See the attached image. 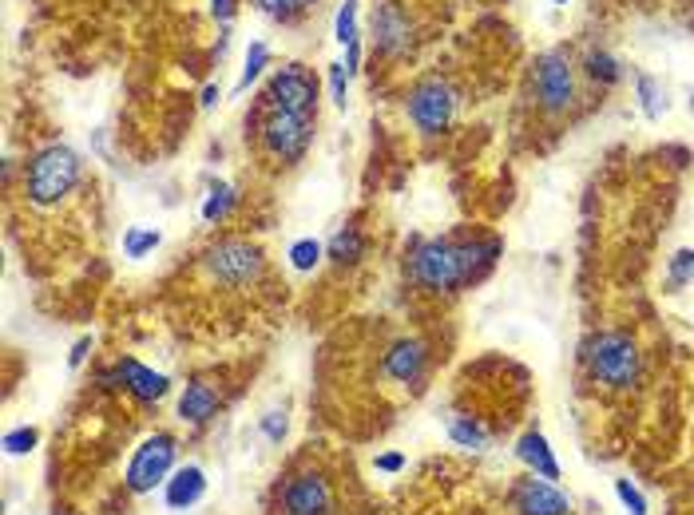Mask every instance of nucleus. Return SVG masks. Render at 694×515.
<instances>
[{
    "label": "nucleus",
    "mask_w": 694,
    "mask_h": 515,
    "mask_svg": "<svg viewBox=\"0 0 694 515\" xmlns=\"http://www.w3.org/2000/svg\"><path fill=\"white\" fill-rule=\"evenodd\" d=\"M4 452L8 456H28L36 444H40V428H32V424H20V428H8L4 432Z\"/></svg>",
    "instance_id": "24"
},
{
    "label": "nucleus",
    "mask_w": 694,
    "mask_h": 515,
    "mask_svg": "<svg viewBox=\"0 0 694 515\" xmlns=\"http://www.w3.org/2000/svg\"><path fill=\"white\" fill-rule=\"evenodd\" d=\"M381 377L401 389H421L429 377V349L417 337H401L381 353Z\"/></svg>",
    "instance_id": "13"
},
{
    "label": "nucleus",
    "mask_w": 694,
    "mask_h": 515,
    "mask_svg": "<svg viewBox=\"0 0 694 515\" xmlns=\"http://www.w3.org/2000/svg\"><path fill=\"white\" fill-rule=\"evenodd\" d=\"M258 143L270 159L294 167L314 143V115H290V111H266L258 119Z\"/></svg>",
    "instance_id": "5"
},
{
    "label": "nucleus",
    "mask_w": 694,
    "mask_h": 515,
    "mask_svg": "<svg viewBox=\"0 0 694 515\" xmlns=\"http://www.w3.org/2000/svg\"><path fill=\"white\" fill-rule=\"evenodd\" d=\"M496 258H500V238H472V242L433 238L409 254V274L429 294H457L461 286L484 278Z\"/></svg>",
    "instance_id": "1"
},
{
    "label": "nucleus",
    "mask_w": 694,
    "mask_h": 515,
    "mask_svg": "<svg viewBox=\"0 0 694 515\" xmlns=\"http://www.w3.org/2000/svg\"><path fill=\"white\" fill-rule=\"evenodd\" d=\"M691 107H694V96H691Z\"/></svg>",
    "instance_id": "39"
},
{
    "label": "nucleus",
    "mask_w": 694,
    "mask_h": 515,
    "mask_svg": "<svg viewBox=\"0 0 694 515\" xmlns=\"http://www.w3.org/2000/svg\"><path fill=\"white\" fill-rule=\"evenodd\" d=\"M234 203H238L234 187H227V183H211V191H207V199H203V222H211V226L223 222L234 210Z\"/></svg>",
    "instance_id": "21"
},
{
    "label": "nucleus",
    "mask_w": 694,
    "mask_h": 515,
    "mask_svg": "<svg viewBox=\"0 0 694 515\" xmlns=\"http://www.w3.org/2000/svg\"><path fill=\"white\" fill-rule=\"evenodd\" d=\"M694 282V250H679L671 258V270H667V286L679 290V286H691Z\"/></svg>",
    "instance_id": "25"
},
{
    "label": "nucleus",
    "mask_w": 694,
    "mask_h": 515,
    "mask_svg": "<svg viewBox=\"0 0 694 515\" xmlns=\"http://www.w3.org/2000/svg\"><path fill=\"white\" fill-rule=\"evenodd\" d=\"M219 409H223V389L211 381H191L179 393V420L191 428H207L219 416Z\"/></svg>",
    "instance_id": "14"
},
{
    "label": "nucleus",
    "mask_w": 694,
    "mask_h": 515,
    "mask_svg": "<svg viewBox=\"0 0 694 515\" xmlns=\"http://www.w3.org/2000/svg\"><path fill=\"white\" fill-rule=\"evenodd\" d=\"M639 100H643V111H647L651 119H659V111L667 107V103H659V84H655L651 76H639Z\"/></svg>",
    "instance_id": "31"
},
{
    "label": "nucleus",
    "mask_w": 694,
    "mask_h": 515,
    "mask_svg": "<svg viewBox=\"0 0 694 515\" xmlns=\"http://www.w3.org/2000/svg\"><path fill=\"white\" fill-rule=\"evenodd\" d=\"M409 119L421 135H441L449 123H453V111H457V92L445 84V80H421L413 92H409Z\"/></svg>",
    "instance_id": "8"
},
{
    "label": "nucleus",
    "mask_w": 694,
    "mask_h": 515,
    "mask_svg": "<svg viewBox=\"0 0 694 515\" xmlns=\"http://www.w3.org/2000/svg\"><path fill=\"white\" fill-rule=\"evenodd\" d=\"M179 440L171 432H151L139 440V448L131 452L127 468H123V488L127 496H151L155 488H163L171 480V472L179 468Z\"/></svg>",
    "instance_id": "4"
},
{
    "label": "nucleus",
    "mask_w": 694,
    "mask_h": 515,
    "mask_svg": "<svg viewBox=\"0 0 694 515\" xmlns=\"http://www.w3.org/2000/svg\"><path fill=\"white\" fill-rule=\"evenodd\" d=\"M92 345H96V341H92V333H84V337H80V341L72 345V353H68V369H80V365L88 361V353H92Z\"/></svg>",
    "instance_id": "34"
},
{
    "label": "nucleus",
    "mask_w": 694,
    "mask_h": 515,
    "mask_svg": "<svg viewBox=\"0 0 694 515\" xmlns=\"http://www.w3.org/2000/svg\"><path fill=\"white\" fill-rule=\"evenodd\" d=\"M258 12H266L270 20H294L298 12H306L314 0H254Z\"/></svg>",
    "instance_id": "26"
},
{
    "label": "nucleus",
    "mask_w": 694,
    "mask_h": 515,
    "mask_svg": "<svg viewBox=\"0 0 694 515\" xmlns=\"http://www.w3.org/2000/svg\"><path fill=\"white\" fill-rule=\"evenodd\" d=\"M334 36H338V44H342V48L357 40V0H346V4L338 8V20H334Z\"/></svg>",
    "instance_id": "27"
},
{
    "label": "nucleus",
    "mask_w": 694,
    "mask_h": 515,
    "mask_svg": "<svg viewBox=\"0 0 694 515\" xmlns=\"http://www.w3.org/2000/svg\"><path fill=\"white\" fill-rule=\"evenodd\" d=\"M159 242H163V234H159L155 226H127V230H123V254H127L131 262L147 258Z\"/></svg>",
    "instance_id": "20"
},
{
    "label": "nucleus",
    "mask_w": 694,
    "mask_h": 515,
    "mask_svg": "<svg viewBox=\"0 0 694 515\" xmlns=\"http://www.w3.org/2000/svg\"><path fill=\"white\" fill-rule=\"evenodd\" d=\"M203 266L223 286H254L266 270V254H262V246H254L246 238H223L219 246H211L203 254Z\"/></svg>",
    "instance_id": "6"
},
{
    "label": "nucleus",
    "mask_w": 694,
    "mask_h": 515,
    "mask_svg": "<svg viewBox=\"0 0 694 515\" xmlns=\"http://www.w3.org/2000/svg\"><path fill=\"white\" fill-rule=\"evenodd\" d=\"M445 432H449L461 448H472V452H484L488 440H492L488 428H484L476 416H464V412H449V416H445Z\"/></svg>",
    "instance_id": "18"
},
{
    "label": "nucleus",
    "mask_w": 694,
    "mask_h": 515,
    "mask_svg": "<svg viewBox=\"0 0 694 515\" xmlns=\"http://www.w3.org/2000/svg\"><path fill=\"white\" fill-rule=\"evenodd\" d=\"M516 460L532 472V476H540V480H560V460H556V452H552V444H548V436L540 432V428H528L520 440H516Z\"/></svg>",
    "instance_id": "17"
},
{
    "label": "nucleus",
    "mask_w": 694,
    "mask_h": 515,
    "mask_svg": "<svg viewBox=\"0 0 694 515\" xmlns=\"http://www.w3.org/2000/svg\"><path fill=\"white\" fill-rule=\"evenodd\" d=\"M373 32H377V48H381L385 56L405 52V48H409V40H413L409 12H405L397 0L381 4V8H377V16H373Z\"/></svg>",
    "instance_id": "16"
},
{
    "label": "nucleus",
    "mask_w": 694,
    "mask_h": 515,
    "mask_svg": "<svg viewBox=\"0 0 694 515\" xmlns=\"http://www.w3.org/2000/svg\"><path fill=\"white\" fill-rule=\"evenodd\" d=\"M270 64V52H266V44L262 40H254L250 44V52H246V68H242V76H238V84H234V92H246L258 76H262V68Z\"/></svg>",
    "instance_id": "23"
},
{
    "label": "nucleus",
    "mask_w": 694,
    "mask_h": 515,
    "mask_svg": "<svg viewBox=\"0 0 694 515\" xmlns=\"http://www.w3.org/2000/svg\"><path fill=\"white\" fill-rule=\"evenodd\" d=\"M80 155L64 143H48L40 147L28 167H24V195L32 206H60L76 187H80Z\"/></svg>",
    "instance_id": "3"
},
{
    "label": "nucleus",
    "mask_w": 694,
    "mask_h": 515,
    "mask_svg": "<svg viewBox=\"0 0 694 515\" xmlns=\"http://www.w3.org/2000/svg\"><path fill=\"white\" fill-rule=\"evenodd\" d=\"M203 496H207V472H203L199 464L175 468L171 480L163 484V504H167V512H191Z\"/></svg>",
    "instance_id": "15"
},
{
    "label": "nucleus",
    "mask_w": 694,
    "mask_h": 515,
    "mask_svg": "<svg viewBox=\"0 0 694 515\" xmlns=\"http://www.w3.org/2000/svg\"><path fill=\"white\" fill-rule=\"evenodd\" d=\"M587 76H591V80H603V84H615V80H619V64H615L607 52H591V56H587Z\"/></svg>",
    "instance_id": "30"
},
{
    "label": "nucleus",
    "mask_w": 694,
    "mask_h": 515,
    "mask_svg": "<svg viewBox=\"0 0 694 515\" xmlns=\"http://www.w3.org/2000/svg\"><path fill=\"white\" fill-rule=\"evenodd\" d=\"M211 8H215V16H219L223 24H231V20H234V8H238V0H211Z\"/></svg>",
    "instance_id": "35"
},
{
    "label": "nucleus",
    "mask_w": 694,
    "mask_h": 515,
    "mask_svg": "<svg viewBox=\"0 0 694 515\" xmlns=\"http://www.w3.org/2000/svg\"><path fill=\"white\" fill-rule=\"evenodd\" d=\"M258 432L270 440V444H282L286 440V432H290V420H286V412L282 409H270L262 412V420H258Z\"/></svg>",
    "instance_id": "29"
},
{
    "label": "nucleus",
    "mask_w": 694,
    "mask_h": 515,
    "mask_svg": "<svg viewBox=\"0 0 694 515\" xmlns=\"http://www.w3.org/2000/svg\"><path fill=\"white\" fill-rule=\"evenodd\" d=\"M266 111H290V115H314L318 111V80L302 64H286L270 76L262 92Z\"/></svg>",
    "instance_id": "7"
},
{
    "label": "nucleus",
    "mask_w": 694,
    "mask_h": 515,
    "mask_svg": "<svg viewBox=\"0 0 694 515\" xmlns=\"http://www.w3.org/2000/svg\"><path fill=\"white\" fill-rule=\"evenodd\" d=\"M583 365L587 377L595 385H603L607 393H631L643 377V353L635 345V337L619 333V329H603L583 345Z\"/></svg>",
    "instance_id": "2"
},
{
    "label": "nucleus",
    "mask_w": 694,
    "mask_h": 515,
    "mask_svg": "<svg viewBox=\"0 0 694 515\" xmlns=\"http://www.w3.org/2000/svg\"><path fill=\"white\" fill-rule=\"evenodd\" d=\"M334 508H338V496L326 472H298L286 480L278 496L282 515H334Z\"/></svg>",
    "instance_id": "10"
},
{
    "label": "nucleus",
    "mask_w": 694,
    "mask_h": 515,
    "mask_svg": "<svg viewBox=\"0 0 694 515\" xmlns=\"http://www.w3.org/2000/svg\"><path fill=\"white\" fill-rule=\"evenodd\" d=\"M215 100H219V88H215V84L203 88V107H215Z\"/></svg>",
    "instance_id": "36"
},
{
    "label": "nucleus",
    "mask_w": 694,
    "mask_h": 515,
    "mask_svg": "<svg viewBox=\"0 0 694 515\" xmlns=\"http://www.w3.org/2000/svg\"><path fill=\"white\" fill-rule=\"evenodd\" d=\"M615 496H619V504H623V512L627 515H647V496L631 484V480H615Z\"/></svg>",
    "instance_id": "28"
},
{
    "label": "nucleus",
    "mask_w": 694,
    "mask_h": 515,
    "mask_svg": "<svg viewBox=\"0 0 694 515\" xmlns=\"http://www.w3.org/2000/svg\"><path fill=\"white\" fill-rule=\"evenodd\" d=\"M100 385H104V389H123V393H131L139 405H159V401L171 393V381H167L163 373L147 369V365L135 361V357H119L112 369L100 373Z\"/></svg>",
    "instance_id": "11"
},
{
    "label": "nucleus",
    "mask_w": 694,
    "mask_h": 515,
    "mask_svg": "<svg viewBox=\"0 0 694 515\" xmlns=\"http://www.w3.org/2000/svg\"><path fill=\"white\" fill-rule=\"evenodd\" d=\"M326 258H330L334 266H353V262H361V258H365V234H361L357 226H342V230L326 242Z\"/></svg>",
    "instance_id": "19"
},
{
    "label": "nucleus",
    "mask_w": 694,
    "mask_h": 515,
    "mask_svg": "<svg viewBox=\"0 0 694 515\" xmlns=\"http://www.w3.org/2000/svg\"><path fill=\"white\" fill-rule=\"evenodd\" d=\"M346 84H349L346 64H330V96H334L338 107H346Z\"/></svg>",
    "instance_id": "33"
},
{
    "label": "nucleus",
    "mask_w": 694,
    "mask_h": 515,
    "mask_svg": "<svg viewBox=\"0 0 694 515\" xmlns=\"http://www.w3.org/2000/svg\"><path fill=\"white\" fill-rule=\"evenodd\" d=\"M532 92L544 111L560 115L576 103V76H572V64L564 52H544L536 60V72H532Z\"/></svg>",
    "instance_id": "9"
},
{
    "label": "nucleus",
    "mask_w": 694,
    "mask_h": 515,
    "mask_svg": "<svg viewBox=\"0 0 694 515\" xmlns=\"http://www.w3.org/2000/svg\"><path fill=\"white\" fill-rule=\"evenodd\" d=\"M286 258H290V266H294L298 274H314V270H318V262L326 258V246H322L318 238H298V242L290 246V254H286Z\"/></svg>",
    "instance_id": "22"
},
{
    "label": "nucleus",
    "mask_w": 694,
    "mask_h": 515,
    "mask_svg": "<svg viewBox=\"0 0 694 515\" xmlns=\"http://www.w3.org/2000/svg\"><path fill=\"white\" fill-rule=\"evenodd\" d=\"M405 464H409V460H405V452H377V456H373V468H377V472H385V476L405 472Z\"/></svg>",
    "instance_id": "32"
},
{
    "label": "nucleus",
    "mask_w": 694,
    "mask_h": 515,
    "mask_svg": "<svg viewBox=\"0 0 694 515\" xmlns=\"http://www.w3.org/2000/svg\"><path fill=\"white\" fill-rule=\"evenodd\" d=\"M48 515H76V512H48Z\"/></svg>",
    "instance_id": "37"
},
{
    "label": "nucleus",
    "mask_w": 694,
    "mask_h": 515,
    "mask_svg": "<svg viewBox=\"0 0 694 515\" xmlns=\"http://www.w3.org/2000/svg\"><path fill=\"white\" fill-rule=\"evenodd\" d=\"M556 4H568V0H556Z\"/></svg>",
    "instance_id": "38"
},
{
    "label": "nucleus",
    "mask_w": 694,
    "mask_h": 515,
    "mask_svg": "<svg viewBox=\"0 0 694 515\" xmlns=\"http://www.w3.org/2000/svg\"><path fill=\"white\" fill-rule=\"evenodd\" d=\"M508 508L516 515H572V500L552 480L528 472L508 488Z\"/></svg>",
    "instance_id": "12"
}]
</instances>
